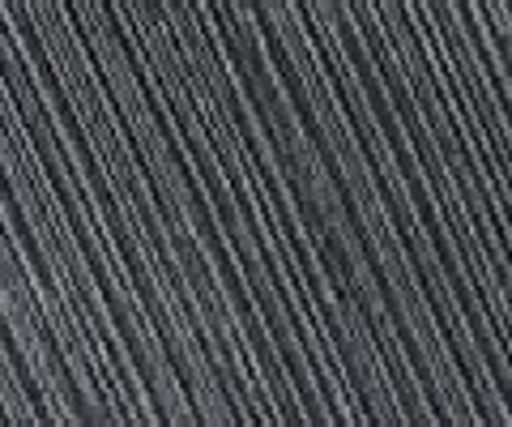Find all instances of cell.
<instances>
[{"instance_id":"6da1fadb","label":"cell","mask_w":512,"mask_h":427,"mask_svg":"<svg viewBox=\"0 0 512 427\" xmlns=\"http://www.w3.org/2000/svg\"><path fill=\"white\" fill-rule=\"evenodd\" d=\"M316 252H320V265L329 270V278L338 282L342 291H350V278H355V270H350V252L342 244V235L333 231V227H325V231L316 235Z\"/></svg>"}]
</instances>
